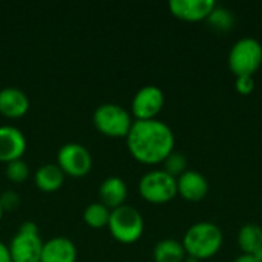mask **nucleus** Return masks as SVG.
Masks as SVG:
<instances>
[{
    "mask_svg": "<svg viewBox=\"0 0 262 262\" xmlns=\"http://www.w3.org/2000/svg\"><path fill=\"white\" fill-rule=\"evenodd\" d=\"M126 143L135 160L143 164H158L173 152L175 135L161 120H135Z\"/></svg>",
    "mask_w": 262,
    "mask_h": 262,
    "instance_id": "1",
    "label": "nucleus"
},
{
    "mask_svg": "<svg viewBox=\"0 0 262 262\" xmlns=\"http://www.w3.org/2000/svg\"><path fill=\"white\" fill-rule=\"evenodd\" d=\"M184 250L200 261L215 256L223 246L221 229L209 221H200L187 229L183 238Z\"/></svg>",
    "mask_w": 262,
    "mask_h": 262,
    "instance_id": "2",
    "label": "nucleus"
},
{
    "mask_svg": "<svg viewBox=\"0 0 262 262\" xmlns=\"http://www.w3.org/2000/svg\"><path fill=\"white\" fill-rule=\"evenodd\" d=\"M236 77H253L262 64V45L253 37H243L232 46L227 58Z\"/></svg>",
    "mask_w": 262,
    "mask_h": 262,
    "instance_id": "3",
    "label": "nucleus"
},
{
    "mask_svg": "<svg viewBox=\"0 0 262 262\" xmlns=\"http://www.w3.org/2000/svg\"><path fill=\"white\" fill-rule=\"evenodd\" d=\"M107 227L117 241L130 244L141 238L144 230V220L135 207L123 204L111 210Z\"/></svg>",
    "mask_w": 262,
    "mask_h": 262,
    "instance_id": "4",
    "label": "nucleus"
},
{
    "mask_svg": "<svg viewBox=\"0 0 262 262\" xmlns=\"http://www.w3.org/2000/svg\"><path fill=\"white\" fill-rule=\"evenodd\" d=\"M94 126L107 137H127L132 127V115L127 109L115 103L100 104L92 115Z\"/></svg>",
    "mask_w": 262,
    "mask_h": 262,
    "instance_id": "5",
    "label": "nucleus"
},
{
    "mask_svg": "<svg viewBox=\"0 0 262 262\" xmlns=\"http://www.w3.org/2000/svg\"><path fill=\"white\" fill-rule=\"evenodd\" d=\"M140 195L154 204H164L172 201L178 193L177 178L166 170H150L140 178Z\"/></svg>",
    "mask_w": 262,
    "mask_h": 262,
    "instance_id": "6",
    "label": "nucleus"
},
{
    "mask_svg": "<svg viewBox=\"0 0 262 262\" xmlns=\"http://www.w3.org/2000/svg\"><path fill=\"white\" fill-rule=\"evenodd\" d=\"M57 164L64 175L84 177L92 167V155L80 143H66L58 149Z\"/></svg>",
    "mask_w": 262,
    "mask_h": 262,
    "instance_id": "7",
    "label": "nucleus"
},
{
    "mask_svg": "<svg viewBox=\"0 0 262 262\" xmlns=\"http://www.w3.org/2000/svg\"><path fill=\"white\" fill-rule=\"evenodd\" d=\"M164 106V94L158 86L147 84L137 91L130 111L137 120H154Z\"/></svg>",
    "mask_w": 262,
    "mask_h": 262,
    "instance_id": "8",
    "label": "nucleus"
},
{
    "mask_svg": "<svg viewBox=\"0 0 262 262\" xmlns=\"http://www.w3.org/2000/svg\"><path fill=\"white\" fill-rule=\"evenodd\" d=\"M8 249L12 262H40L43 241L38 233H25L18 230L12 236Z\"/></svg>",
    "mask_w": 262,
    "mask_h": 262,
    "instance_id": "9",
    "label": "nucleus"
},
{
    "mask_svg": "<svg viewBox=\"0 0 262 262\" xmlns=\"http://www.w3.org/2000/svg\"><path fill=\"white\" fill-rule=\"evenodd\" d=\"M26 150V138L25 134L9 124L0 126V161L11 163L14 160H20Z\"/></svg>",
    "mask_w": 262,
    "mask_h": 262,
    "instance_id": "10",
    "label": "nucleus"
},
{
    "mask_svg": "<svg viewBox=\"0 0 262 262\" xmlns=\"http://www.w3.org/2000/svg\"><path fill=\"white\" fill-rule=\"evenodd\" d=\"M216 6L215 0H170V12L186 21L206 20Z\"/></svg>",
    "mask_w": 262,
    "mask_h": 262,
    "instance_id": "11",
    "label": "nucleus"
},
{
    "mask_svg": "<svg viewBox=\"0 0 262 262\" xmlns=\"http://www.w3.org/2000/svg\"><path fill=\"white\" fill-rule=\"evenodd\" d=\"M177 186H178V193L192 203L203 201L209 192V183L206 177L196 170L187 169L181 177L177 178Z\"/></svg>",
    "mask_w": 262,
    "mask_h": 262,
    "instance_id": "12",
    "label": "nucleus"
},
{
    "mask_svg": "<svg viewBox=\"0 0 262 262\" xmlns=\"http://www.w3.org/2000/svg\"><path fill=\"white\" fill-rule=\"evenodd\" d=\"M77 247L64 236H55L43 243L40 262H75Z\"/></svg>",
    "mask_w": 262,
    "mask_h": 262,
    "instance_id": "13",
    "label": "nucleus"
},
{
    "mask_svg": "<svg viewBox=\"0 0 262 262\" xmlns=\"http://www.w3.org/2000/svg\"><path fill=\"white\" fill-rule=\"evenodd\" d=\"M29 109L28 95L14 86H6L0 89V114L9 118H18L25 115Z\"/></svg>",
    "mask_w": 262,
    "mask_h": 262,
    "instance_id": "14",
    "label": "nucleus"
},
{
    "mask_svg": "<svg viewBox=\"0 0 262 262\" xmlns=\"http://www.w3.org/2000/svg\"><path fill=\"white\" fill-rule=\"evenodd\" d=\"M98 193L101 203L107 209H115L124 204V200L127 196V184L120 177H107L101 183Z\"/></svg>",
    "mask_w": 262,
    "mask_h": 262,
    "instance_id": "15",
    "label": "nucleus"
},
{
    "mask_svg": "<svg viewBox=\"0 0 262 262\" xmlns=\"http://www.w3.org/2000/svg\"><path fill=\"white\" fill-rule=\"evenodd\" d=\"M34 181L37 187L43 192H54L61 187L64 181V172L60 169L58 164L48 163L37 169V172L34 173Z\"/></svg>",
    "mask_w": 262,
    "mask_h": 262,
    "instance_id": "16",
    "label": "nucleus"
},
{
    "mask_svg": "<svg viewBox=\"0 0 262 262\" xmlns=\"http://www.w3.org/2000/svg\"><path fill=\"white\" fill-rule=\"evenodd\" d=\"M187 256L183 243L177 239H163L154 247L155 262H184Z\"/></svg>",
    "mask_w": 262,
    "mask_h": 262,
    "instance_id": "17",
    "label": "nucleus"
},
{
    "mask_svg": "<svg viewBox=\"0 0 262 262\" xmlns=\"http://www.w3.org/2000/svg\"><path fill=\"white\" fill-rule=\"evenodd\" d=\"M238 244L246 255H253L262 247V227L258 224H246L238 232Z\"/></svg>",
    "mask_w": 262,
    "mask_h": 262,
    "instance_id": "18",
    "label": "nucleus"
},
{
    "mask_svg": "<svg viewBox=\"0 0 262 262\" xmlns=\"http://www.w3.org/2000/svg\"><path fill=\"white\" fill-rule=\"evenodd\" d=\"M206 20L212 29L220 31V32L230 31L235 25V15L232 14V11L227 8L218 6V5L213 8V11L209 14V17Z\"/></svg>",
    "mask_w": 262,
    "mask_h": 262,
    "instance_id": "19",
    "label": "nucleus"
},
{
    "mask_svg": "<svg viewBox=\"0 0 262 262\" xmlns=\"http://www.w3.org/2000/svg\"><path fill=\"white\" fill-rule=\"evenodd\" d=\"M111 209H107L103 203H92L83 212V220L91 227H104L109 223Z\"/></svg>",
    "mask_w": 262,
    "mask_h": 262,
    "instance_id": "20",
    "label": "nucleus"
},
{
    "mask_svg": "<svg viewBox=\"0 0 262 262\" xmlns=\"http://www.w3.org/2000/svg\"><path fill=\"white\" fill-rule=\"evenodd\" d=\"M163 163H164V169L163 170H166L169 175H172L175 178L181 177L187 170V158L181 152H175L173 150Z\"/></svg>",
    "mask_w": 262,
    "mask_h": 262,
    "instance_id": "21",
    "label": "nucleus"
},
{
    "mask_svg": "<svg viewBox=\"0 0 262 262\" xmlns=\"http://www.w3.org/2000/svg\"><path fill=\"white\" fill-rule=\"evenodd\" d=\"M29 175V167L28 164L20 158V160H14L11 163H6V177L14 181V183H21L28 178Z\"/></svg>",
    "mask_w": 262,
    "mask_h": 262,
    "instance_id": "22",
    "label": "nucleus"
},
{
    "mask_svg": "<svg viewBox=\"0 0 262 262\" xmlns=\"http://www.w3.org/2000/svg\"><path fill=\"white\" fill-rule=\"evenodd\" d=\"M0 206L5 210H15L20 206V196L15 190H5L0 195Z\"/></svg>",
    "mask_w": 262,
    "mask_h": 262,
    "instance_id": "23",
    "label": "nucleus"
},
{
    "mask_svg": "<svg viewBox=\"0 0 262 262\" xmlns=\"http://www.w3.org/2000/svg\"><path fill=\"white\" fill-rule=\"evenodd\" d=\"M235 88L239 94L249 95L255 89V80H253V77H236Z\"/></svg>",
    "mask_w": 262,
    "mask_h": 262,
    "instance_id": "24",
    "label": "nucleus"
},
{
    "mask_svg": "<svg viewBox=\"0 0 262 262\" xmlns=\"http://www.w3.org/2000/svg\"><path fill=\"white\" fill-rule=\"evenodd\" d=\"M18 230H20V232H25V233H38V227H37V224L32 223V221H25V223L20 226Z\"/></svg>",
    "mask_w": 262,
    "mask_h": 262,
    "instance_id": "25",
    "label": "nucleus"
},
{
    "mask_svg": "<svg viewBox=\"0 0 262 262\" xmlns=\"http://www.w3.org/2000/svg\"><path fill=\"white\" fill-rule=\"evenodd\" d=\"M0 262H12L8 246L5 243H2V241H0Z\"/></svg>",
    "mask_w": 262,
    "mask_h": 262,
    "instance_id": "26",
    "label": "nucleus"
},
{
    "mask_svg": "<svg viewBox=\"0 0 262 262\" xmlns=\"http://www.w3.org/2000/svg\"><path fill=\"white\" fill-rule=\"evenodd\" d=\"M233 262H259L253 255H246V253H243V255H239L236 259Z\"/></svg>",
    "mask_w": 262,
    "mask_h": 262,
    "instance_id": "27",
    "label": "nucleus"
},
{
    "mask_svg": "<svg viewBox=\"0 0 262 262\" xmlns=\"http://www.w3.org/2000/svg\"><path fill=\"white\" fill-rule=\"evenodd\" d=\"M253 256H255V258H256L259 262H262V247L261 249H258V250L253 253Z\"/></svg>",
    "mask_w": 262,
    "mask_h": 262,
    "instance_id": "28",
    "label": "nucleus"
},
{
    "mask_svg": "<svg viewBox=\"0 0 262 262\" xmlns=\"http://www.w3.org/2000/svg\"><path fill=\"white\" fill-rule=\"evenodd\" d=\"M184 262H201V261H200V259H196V258H193V256H189V255H187V256L184 258Z\"/></svg>",
    "mask_w": 262,
    "mask_h": 262,
    "instance_id": "29",
    "label": "nucleus"
},
{
    "mask_svg": "<svg viewBox=\"0 0 262 262\" xmlns=\"http://www.w3.org/2000/svg\"><path fill=\"white\" fill-rule=\"evenodd\" d=\"M2 215H3V209H2V206H0V220H2Z\"/></svg>",
    "mask_w": 262,
    "mask_h": 262,
    "instance_id": "30",
    "label": "nucleus"
}]
</instances>
